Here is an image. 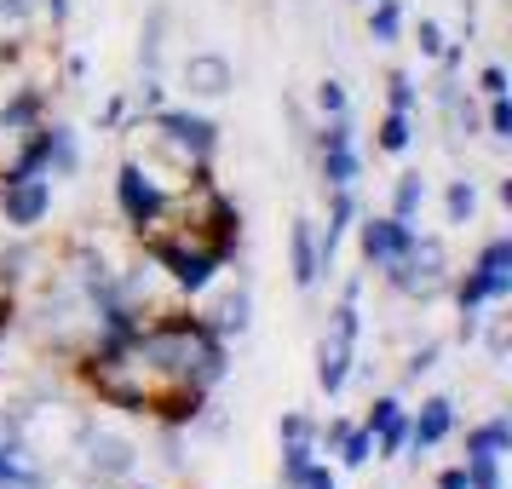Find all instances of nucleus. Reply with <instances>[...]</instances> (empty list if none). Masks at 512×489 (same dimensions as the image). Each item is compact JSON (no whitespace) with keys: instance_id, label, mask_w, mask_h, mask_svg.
Returning <instances> with one entry per match:
<instances>
[{"instance_id":"1","label":"nucleus","mask_w":512,"mask_h":489,"mask_svg":"<svg viewBox=\"0 0 512 489\" xmlns=\"http://www.w3.org/2000/svg\"><path fill=\"white\" fill-rule=\"evenodd\" d=\"M127 351L150 363V369H162L167 380H179V386H208L225 374V346H219V334L196 323H173V328H150V334H133Z\"/></svg>"},{"instance_id":"2","label":"nucleus","mask_w":512,"mask_h":489,"mask_svg":"<svg viewBox=\"0 0 512 489\" xmlns=\"http://www.w3.org/2000/svg\"><path fill=\"white\" fill-rule=\"evenodd\" d=\"M357 294H363V277L346 282V305L334 311V328L323 334V346H317V386L328 397L346 386L351 374V346H357Z\"/></svg>"},{"instance_id":"3","label":"nucleus","mask_w":512,"mask_h":489,"mask_svg":"<svg viewBox=\"0 0 512 489\" xmlns=\"http://www.w3.org/2000/svg\"><path fill=\"white\" fill-rule=\"evenodd\" d=\"M386 277H392V288H403V294L438 300L443 288H449V254H443L438 236H415V242H409V254L386 265Z\"/></svg>"},{"instance_id":"4","label":"nucleus","mask_w":512,"mask_h":489,"mask_svg":"<svg viewBox=\"0 0 512 489\" xmlns=\"http://www.w3.org/2000/svg\"><path fill=\"white\" fill-rule=\"evenodd\" d=\"M507 294H512V236H495L461 282V311L472 317L484 300H507Z\"/></svg>"},{"instance_id":"5","label":"nucleus","mask_w":512,"mask_h":489,"mask_svg":"<svg viewBox=\"0 0 512 489\" xmlns=\"http://www.w3.org/2000/svg\"><path fill=\"white\" fill-rule=\"evenodd\" d=\"M116 196H121V213H127L139 231H144V225H156V219H162V208H167V196L150 185V179H144L139 162H127V167L116 173Z\"/></svg>"},{"instance_id":"6","label":"nucleus","mask_w":512,"mask_h":489,"mask_svg":"<svg viewBox=\"0 0 512 489\" xmlns=\"http://www.w3.org/2000/svg\"><path fill=\"white\" fill-rule=\"evenodd\" d=\"M52 208V185L35 173V179H12V185L0 190V213H6V225H18V231H29V225H41Z\"/></svg>"},{"instance_id":"7","label":"nucleus","mask_w":512,"mask_h":489,"mask_svg":"<svg viewBox=\"0 0 512 489\" xmlns=\"http://www.w3.org/2000/svg\"><path fill=\"white\" fill-rule=\"evenodd\" d=\"M156 265H162L185 294H202V288L213 282V271H219V254H196V248H173V242H162V248H156Z\"/></svg>"},{"instance_id":"8","label":"nucleus","mask_w":512,"mask_h":489,"mask_svg":"<svg viewBox=\"0 0 512 489\" xmlns=\"http://www.w3.org/2000/svg\"><path fill=\"white\" fill-rule=\"evenodd\" d=\"M156 127H162V139H173L185 156H196V162H208L213 139H219V127H213L208 116H190V110H162Z\"/></svg>"},{"instance_id":"9","label":"nucleus","mask_w":512,"mask_h":489,"mask_svg":"<svg viewBox=\"0 0 512 489\" xmlns=\"http://www.w3.org/2000/svg\"><path fill=\"white\" fill-rule=\"evenodd\" d=\"M323 173L334 190H351L357 185V150H351V121L334 116L323 127Z\"/></svg>"},{"instance_id":"10","label":"nucleus","mask_w":512,"mask_h":489,"mask_svg":"<svg viewBox=\"0 0 512 489\" xmlns=\"http://www.w3.org/2000/svg\"><path fill=\"white\" fill-rule=\"evenodd\" d=\"M409 242H415V225H409V219H369V225H363V254H369L374 265L403 259Z\"/></svg>"},{"instance_id":"11","label":"nucleus","mask_w":512,"mask_h":489,"mask_svg":"<svg viewBox=\"0 0 512 489\" xmlns=\"http://www.w3.org/2000/svg\"><path fill=\"white\" fill-rule=\"evenodd\" d=\"M185 87L196 98H219L236 87V70L231 58H219V52H196V58H185Z\"/></svg>"},{"instance_id":"12","label":"nucleus","mask_w":512,"mask_h":489,"mask_svg":"<svg viewBox=\"0 0 512 489\" xmlns=\"http://www.w3.org/2000/svg\"><path fill=\"white\" fill-rule=\"evenodd\" d=\"M87 466H93L98 478H127L133 472V443L127 438H116V432H93L87 426Z\"/></svg>"},{"instance_id":"13","label":"nucleus","mask_w":512,"mask_h":489,"mask_svg":"<svg viewBox=\"0 0 512 489\" xmlns=\"http://www.w3.org/2000/svg\"><path fill=\"white\" fill-rule=\"evenodd\" d=\"M449 426H455V403H449V397H426L420 415L409 420V443H415V449H432V443L449 438Z\"/></svg>"},{"instance_id":"14","label":"nucleus","mask_w":512,"mask_h":489,"mask_svg":"<svg viewBox=\"0 0 512 489\" xmlns=\"http://www.w3.org/2000/svg\"><path fill=\"white\" fill-rule=\"evenodd\" d=\"M512 449V426H507V415H495V420H484L478 432H466V461H501Z\"/></svg>"},{"instance_id":"15","label":"nucleus","mask_w":512,"mask_h":489,"mask_svg":"<svg viewBox=\"0 0 512 489\" xmlns=\"http://www.w3.org/2000/svg\"><path fill=\"white\" fill-rule=\"evenodd\" d=\"M317 277H323L317 225H311V219H300V225H294V282H300V288H317Z\"/></svg>"},{"instance_id":"16","label":"nucleus","mask_w":512,"mask_h":489,"mask_svg":"<svg viewBox=\"0 0 512 489\" xmlns=\"http://www.w3.org/2000/svg\"><path fill=\"white\" fill-rule=\"evenodd\" d=\"M242 328H248V288H236V294H225V300L213 305L208 334H242Z\"/></svg>"},{"instance_id":"17","label":"nucleus","mask_w":512,"mask_h":489,"mask_svg":"<svg viewBox=\"0 0 512 489\" xmlns=\"http://www.w3.org/2000/svg\"><path fill=\"white\" fill-rule=\"evenodd\" d=\"M311 455H317V449H311V438H288V443H282V489H300Z\"/></svg>"},{"instance_id":"18","label":"nucleus","mask_w":512,"mask_h":489,"mask_svg":"<svg viewBox=\"0 0 512 489\" xmlns=\"http://www.w3.org/2000/svg\"><path fill=\"white\" fill-rule=\"evenodd\" d=\"M397 29H403V0H380V6L369 12V35L380 41V47H392Z\"/></svg>"},{"instance_id":"19","label":"nucleus","mask_w":512,"mask_h":489,"mask_svg":"<svg viewBox=\"0 0 512 489\" xmlns=\"http://www.w3.org/2000/svg\"><path fill=\"white\" fill-rule=\"evenodd\" d=\"M47 167L52 173H75V139L70 127H47ZM47 173V179H52Z\"/></svg>"},{"instance_id":"20","label":"nucleus","mask_w":512,"mask_h":489,"mask_svg":"<svg viewBox=\"0 0 512 489\" xmlns=\"http://www.w3.org/2000/svg\"><path fill=\"white\" fill-rule=\"evenodd\" d=\"M420 202H426V185H420V173H403V179H397V196H392V219H415Z\"/></svg>"},{"instance_id":"21","label":"nucleus","mask_w":512,"mask_h":489,"mask_svg":"<svg viewBox=\"0 0 512 489\" xmlns=\"http://www.w3.org/2000/svg\"><path fill=\"white\" fill-rule=\"evenodd\" d=\"M443 208H449V225H466V219L478 213V190H472V179H455L449 196H443Z\"/></svg>"},{"instance_id":"22","label":"nucleus","mask_w":512,"mask_h":489,"mask_svg":"<svg viewBox=\"0 0 512 489\" xmlns=\"http://www.w3.org/2000/svg\"><path fill=\"white\" fill-rule=\"evenodd\" d=\"M409 139H415V133H409V110H392V116L380 121V150H409Z\"/></svg>"},{"instance_id":"23","label":"nucleus","mask_w":512,"mask_h":489,"mask_svg":"<svg viewBox=\"0 0 512 489\" xmlns=\"http://www.w3.org/2000/svg\"><path fill=\"white\" fill-rule=\"evenodd\" d=\"M466 489H501V461H466Z\"/></svg>"},{"instance_id":"24","label":"nucleus","mask_w":512,"mask_h":489,"mask_svg":"<svg viewBox=\"0 0 512 489\" xmlns=\"http://www.w3.org/2000/svg\"><path fill=\"white\" fill-rule=\"evenodd\" d=\"M374 438H380V455H397V449L409 443V420H403V415H392L386 426H380V432H374Z\"/></svg>"},{"instance_id":"25","label":"nucleus","mask_w":512,"mask_h":489,"mask_svg":"<svg viewBox=\"0 0 512 489\" xmlns=\"http://www.w3.org/2000/svg\"><path fill=\"white\" fill-rule=\"evenodd\" d=\"M340 449H346V455H340L346 466H363V461H369V449H374V432H346Z\"/></svg>"},{"instance_id":"26","label":"nucleus","mask_w":512,"mask_h":489,"mask_svg":"<svg viewBox=\"0 0 512 489\" xmlns=\"http://www.w3.org/2000/svg\"><path fill=\"white\" fill-rule=\"evenodd\" d=\"M489 133H495V139H512V104L507 98H489Z\"/></svg>"},{"instance_id":"27","label":"nucleus","mask_w":512,"mask_h":489,"mask_svg":"<svg viewBox=\"0 0 512 489\" xmlns=\"http://www.w3.org/2000/svg\"><path fill=\"white\" fill-rule=\"evenodd\" d=\"M317 110H323V116H346V93H340V81H323V87H317Z\"/></svg>"},{"instance_id":"28","label":"nucleus","mask_w":512,"mask_h":489,"mask_svg":"<svg viewBox=\"0 0 512 489\" xmlns=\"http://www.w3.org/2000/svg\"><path fill=\"white\" fill-rule=\"evenodd\" d=\"M386 87H392V110H415V81H409L403 70H397Z\"/></svg>"},{"instance_id":"29","label":"nucleus","mask_w":512,"mask_h":489,"mask_svg":"<svg viewBox=\"0 0 512 489\" xmlns=\"http://www.w3.org/2000/svg\"><path fill=\"white\" fill-rule=\"evenodd\" d=\"M420 52H426V58H443V52H449L443 47V29L432 24V18H420Z\"/></svg>"},{"instance_id":"30","label":"nucleus","mask_w":512,"mask_h":489,"mask_svg":"<svg viewBox=\"0 0 512 489\" xmlns=\"http://www.w3.org/2000/svg\"><path fill=\"white\" fill-rule=\"evenodd\" d=\"M392 415H403V403H397V397H380V403L369 409V426H363V432H380Z\"/></svg>"},{"instance_id":"31","label":"nucleus","mask_w":512,"mask_h":489,"mask_svg":"<svg viewBox=\"0 0 512 489\" xmlns=\"http://www.w3.org/2000/svg\"><path fill=\"white\" fill-rule=\"evenodd\" d=\"M478 87H484L489 98H507V70H501V64H489V70L478 75Z\"/></svg>"},{"instance_id":"32","label":"nucleus","mask_w":512,"mask_h":489,"mask_svg":"<svg viewBox=\"0 0 512 489\" xmlns=\"http://www.w3.org/2000/svg\"><path fill=\"white\" fill-rule=\"evenodd\" d=\"M282 438H317V426L305 415H282Z\"/></svg>"},{"instance_id":"33","label":"nucleus","mask_w":512,"mask_h":489,"mask_svg":"<svg viewBox=\"0 0 512 489\" xmlns=\"http://www.w3.org/2000/svg\"><path fill=\"white\" fill-rule=\"evenodd\" d=\"M300 489H334V472H328V466H305Z\"/></svg>"},{"instance_id":"34","label":"nucleus","mask_w":512,"mask_h":489,"mask_svg":"<svg viewBox=\"0 0 512 489\" xmlns=\"http://www.w3.org/2000/svg\"><path fill=\"white\" fill-rule=\"evenodd\" d=\"M432 363H438V346H420V351H415V363H409V380H420V374L432 369Z\"/></svg>"},{"instance_id":"35","label":"nucleus","mask_w":512,"mask_h":489,"mask_svg":"<svg viewBox=\"0 0 512 489\" xmlns=\"http://www.w3.org/2000/svg\"><path fill=\"white\" fill-rule=\"evenodd\" d=\"M438 489H466V466H449V472L438 478Z\"/></svg>"},{"instance_id":"36","label":"nucleus","mask_w":512,"mask_h":489,"mask_svg":"<svg viewBox=\"0 0 512 489\" xmlns=\"http://www.w3.org/2000/svg\"><path fill=\"white\" fill-rule=\"evenodd\" d=\"M52 6V24H64V18H70V0H47Z\"/></svg>"}]
</instances>
